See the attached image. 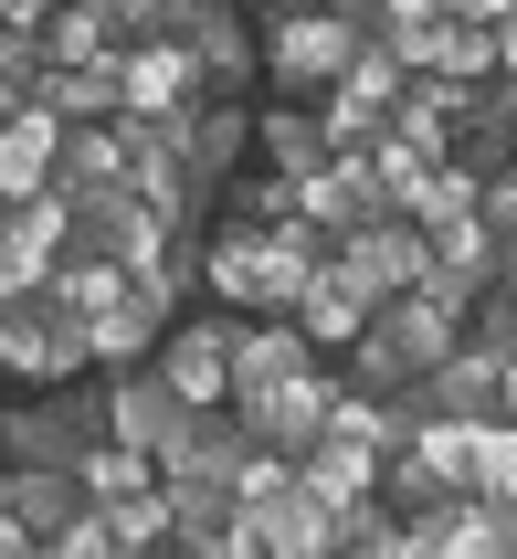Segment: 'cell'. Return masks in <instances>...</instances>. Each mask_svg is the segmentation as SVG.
<instances>
[{"instance_id":"6da1fadb","label":"cell","mask_w":517,"mask_h":559,"mask_svg":"<svg viewBox=\"0 0 517 559\" xmlns=\"http://www.w3.org/2000/svg\"><path fill=\"white\" fill-rule=\"evenodd\" d=\"M95 348H85V317L63 307L54 285H22V296H0V380H85Z\"/></svg>"},{"instance_id":"7a4b0ae2","label":"cell","mask_w":517,"mask_h":559,"mask_svg":"<svg viewBox=\"0 0 517 559\" xmlns=\"http://www.w3.org/2000/svg\"><path fill=\"white\" fill-rule=\"evenodd\" d=\"M106 433V391L85 380H32V402H0V465H74Z\"/></svg>"},{"instance_id":"3957f363","label":"cell","mask_w":517,"mask_h":559,"mask_svg":"<svg viewBox=\"0 0 517 559\" xmlns=\"http://www.w3.org/2000/svg\"><path fill=\"white\" fill-rule=\"evenodd\" d=\"M349 53H360V22H338V11H274L265 43H254V63H265V95H328L338 74H349Z\"/></svg>"},{"instance_id":"277c9868","label":"cell","mask_w":517,"mask_h":559,"mask_svg":"<svg viewBox=\"0 0 517 559\" xmlns=\"http://www.w3.org/2000/svg\"><path fill=\"white\" fill-rule=\"evenodd\" d=\"M169 43L190 53V74H201V95H254V32H244V11H222V0H169Z\"/></svg>"},{"instance_id":"5b68a950","label":"cell","mask_w":517,"mask_h":559,"mask_svg":"<svg viewBox=\"0 0 517 559\" xmlns=\"http://www.w3.org/2000/svg\"><path fill=\"white\" fill-rule=\"evenodd\" d=\"M328 549H338V518L296 486V465L265 497H244V559H328Z\"/></svg>"},{"instance_id":"8992f818","label":"cell","mask_w":517,"mask_h":559,"mask_svg":"<svg viewBox=\"0 0 517 559\" xmlns=\"http://www.w3.org/2000/svg\"><path fill=\"white\" fill-rule=\"evenodd\" d=\"M180 158H190V190H201V212H212V190L254 158V95H190V117H180Z\"/></svg>"},{"instance_id":"52a82bcc","label":"cell","mask_w":517,"mask_h":559,"mask_svg":"<svg viewBox=\"0 0 517 559\" xmlns=\"http://www.w3.org/2000/svg\"><path fill=\"white\" fill-rule=\"evenodd\" d=\"M222 338H233V307L222 317H169L149 348V370L180 391V402H233V359H222Z\"/></svg>"},{"instance_id":"ba28073f","label":"cell","mask_w":517,"mask_h":559,"mask_svg":"<svg viewBox=\"0 0 517 559\" xmlns=\"http://www.w3.org/2000/svg\"><path fill=\"white\" fill-rule=\"evenodd\" d=\"M169 317H180V296H169V285L127 275V296H117V307H95V317H85V348H95V370H138V359L158 348V328H169Z\"/></svg>"},{"instance_id":"9c48e42d","label":"cell","mask_w":517,"mask_h":559,"mask_svg":"<svg viewBox=\"0 0 517 559\" xmlns=\"http://www.w3.org/2000/svg\"><path fill=\"white\" fill-rule=\"evenodd\" d=\"M338 264H349V275L369 285V296H391V285H412L433 264V233H412V222L401 212H369V222H349V233H338Z\"/></svg>"},{"instance_id":"30bf717a","label":"cell","mask_w":517,"mask_h":559,"mask_svg":"<svg viewBox=\"0 0 517 559\" xmlns=\"http://www.w3.org/2000/svg\"><path fill=\"white\" fill-rule=\"evenodd\" d=\"M190 95H201V74H190V53L169 43V32L117 43V117H180Z\"/></svg>"},{"instance_id":"8fae6325","label":"cell","mask_w":517,"mask_h":559,"mask_svg":"<svg viewBox=\"0 0 517 559\" xmlns=\"http://www.w3.org/2000/svg\"><path fill=\"white\" fill-rule=\"evenodd\" d=\"M244 412V433L265 443V454H306V443L328 433V370L306 359L296 380H274V391H254V402H233Z\"/></svg>"},{"instance_id":"7c38bea8","label":"cell","mask_w":517,"mask_h":559,"mask_svg":"<svg viewBox=\"0 0 517 559\" xmlns=\"http://www.w3.org/2000/svg\"><path fill=\"white\" fill-rule=\"evenodd\" d=\"M369 307H380V296H369V285L349 275L338 253H317V264H306V285H296V307H285V317H296V338H306V348H349V338L369 328Z\"/></svg>"},{"instance_id":"4fadbf2b","label":"cell","mask_w":517,"mask_h":559,"mask_svg":"<svg viewBox=\"0 0 517 559\" xmlns=\"http://www.w3.org/2000/svg\"><path fill=\"white\" fill-rule=\"evenodd\" d=\"M285 190H296V222H317L328 243H338V233H349V222L391 212V190H380V180H369V169H360V148H338V158H317V169H296V180H285Z\"/></svg>"},{"instance_id":"5bb4252c","label":"cell","mask_w":517,"mask_h":559,"mask_svg":"<svg viewBox=\"0 0 517 559\" xmlns=\"http://www.w3.org/2000/svg\"><path fill=\"white\" fill-rule=\"evenodd\" d=\"M190 412H201V402H180V391H169L149 359H138V370H106V433L138 443V454H158V443L180 433Z\"/></svg>"},{"instance_id":"9a60e30c","label":"cell","mask_w":517,"mask_h":559,"mask_svg":"<svg viewBox=\"0 0 517 559\" xmlns=\"http://www.w3.org/2000/svg\"><path fill=\"white\" fill-rule=\"evenodd\" d=\"M222 359H233V402H254V391H274V380H296L317 348L296 338V317H233Z\"/></svg>"},{"instance_id":"2e32d148","label":"cell","mask_w":517,"mask_h":559,"mask_svg":"<svg viewBox=\"0 0 517 559\" xmlns=\"http://www.w3.org/2000/svg\"><path fill=\"white\" fill-rule=\"evenodd\" d=\"M412 559H496V507L465 497V486L412 507Z\"/></svg>"},{"instance_id":"e0dca14e","label":"cell","mask_w":517,"mask_h":559,"mask_svg":"<svg viewBox=\"0 0 517 559\" xmlns=\"http://www.w3.org/2000/svg\"><path fill=\"white\" fill-rule=\"evenodd\" d=\"M296 486H306V497H317V507H328V518H338V507H360L369 486H380V443L317 433V443H306V454H296Z\"/></svg>"},{"instance_id":"ac0fdd59","label":"cell","mask_w":517,"mask_h":559,"mask_svg":"<svg viewBox=\"0 0 517 559\" xmlns=\"http://www.w3.org/2000/svg\"><path fill=\"white\" fill-rule=\"evenodd\" d=\"M254 158L296 180V169H317V158H338V148H328V127H317L306 95H265V106H254Z\"/></svg>"},{"instance_id":"d6986e66","label":"cell","mask_w":517,"mask_h":559,"mask_svg":"<svg viewBox=\"0 0 517 559\" xmlns=\"http://www.w3.org/2000/svg\"><path fill=\"white\" fill-rule=\"evenodd\" d=\"M32 106L63 127H95V117H117V43L95 63H43V85H32Z\"/></svg>"},{"instance_id":"ffe728a7","label":"cell","mask_w":517,"mask_h":559,"mask_svg":"<svg viewBox=\"0 0 517 559\" xmlns=\"http://www.w3.org/2000/svg\"><path fill=\"white\" fill-rule=\"evenodd\" d=\"M475 180H486V169H465V158H433V169H412V180L391 190V212L412 222V233H444V222L475 212Z\"/></svg>"},{"instance_id":"44dd1931","label":"cell","mask_w":517,"mask_h":559,"mask_svg":"<svg viewBox=\"0 0 517 559\" xmlns=\"http://www.w3.org/2000/svg\"><path fill=\"white\" fill-rule=\"evenodd\" d=\"M43 285H54L74 317H95V307H117V296H127V264H117V253H85V243H54Z\"/></svg>"},{"instance_id":"7402d4cb","label":"cell","mask_w":517,"mask_h":559,"mask_svg":"<svg viewBox=\"0 0 517 559\" xmlns=\"http://www.w3.org/2000/svg\"><path fill=\"white\" fill-rule=\"evenodd\" d=\"M465 497H486V507H507L517 497V423H465Z\"/></svg>"},{"instance_id":"603a6c76","label":"cell","mask_w":517,"mask_h":559,"mask_svg":"<svg viewBox=\"0 0 517 559\" xmlns=\"http://www.w3.org/2000/svg\"><path fill=\"white\" fill-rule=\"evenodd\" d=\"M328 559H412V518L380 507V497L338 507V549H328Z\"/></svg>"},{"instance_id":"cb8c5ba5","label":"cell","mask_w":517,"mask_h":559,"mask_svg":"<svg viewBox=\"0 0 517 559\" xmlns=\"http://www.w3.org/2000/svg\"><path fill=\"white\" fill-rule=\"evenodd\" d=\"M106 43H117V32H106L95 0H54V11H43V63H95Z\"/></svg>"},{"instance_id":"d4e9b609","label":"cell","mask_w":517,"mask_h":559,"mask_svg":"<svg viewBox=\"0 0 517 559\" xmlns=\"http://www.w3.org/2000/svg\"><path fill=\"white\" fill-rule=\"evenodd\" d=\"M496 253H507V243H496V233H486V222H475V212H465V222H444V233H433V264H444V275L465 285V296H475V285L496 275Z\"/></svg>"},{"instance_id":"484cf974","label":"cell","mask_w":517,"mask_h":559,"mask_svg":"<svg viewBox=\"0 0 517 559\" xmlns=\"http://www.w3.org/2000/svg\"><path fill=\"white\" fill-rule=\"evenodd\" d=\"M117 518V549L138 559V549H169V486H138L127 507H106Z\"/></svg>"},{"instance_id":"4316f807","label":"cell","mask_w":517,"mask_h":559,"mask_svg":"<svg viewBox=\"0 0 517 559\" xmlns=\"http://www.w3.org/2000/svg\"><path fill=\"white\" fill-rule=\"evenodd\" d=\"M43 559H127L117 549V518H106V507H74V518L43 538Z\"/></svg>"},{"instance_id":"83f0119b","label":"cell","mask_w":517,"mask_h":559,"mask_svg":"<svg viewBox=\"0 0 517 559\" xmlns=\"http://www.w3.org/2000/svg\"><path fill=\"white\" fill-rule=\"evenodd\" d=\"M43 264H54V243L32 233V222L0 212V296H22V285H43Z\"/></svg>"},{"instance_id":"f1b7e54d","label":"cell","mask_w":517,"mask_h":559,"mask_svg":"<svg viewBox=\"0 0 517 559\" xmlns=\"http://www.w3.org/2000/svg\"><path fill=\"white\" fill-rule=\"evenodd\" d=\"M32 85H43V32H0V95L32 106Z\"/></svg>"},{"instance_id":"f546056e","label":"cell","mask_w":517,"mask_h":559,"mask_svg":"<svg viewBox=\"0 0 517 559\" xmlns=\"http://www.w3.org/2000/svg\"><path fill=\"white\" fill-rule=\"evenodd\" d=\"M95 11H106V32H117V43H149V32L169 22V0H95Z\"/></svg>"},{"instance_id":"4dcf8cb0","label":"cell","mask_w":517,"mask_h":559,"mask_svg":"<svg viewBox=\"0 0 517 559\" xmlns=\"http://www.w3.org/2000/svg\"><path fill=\"white\" fill-rule=\"evenodd\" d=\"M486 43H496V74H517V11H496V22H486Z\"/></svg>"},{"instance_id":"1f68e13d","label":"cell","mask_w":517,"mask_h":559,"mask_svg":"<svg viewBox=\"0 0 517 559\" xmlns=\"http://www.w3.org/2000/svg\"><path fill=\"white\" fill-rule=\"evenodd\" d=\"M43 11L54 0H0V32H43Z\"/></svg>"},{"instance_id":"d6a6232c","label":"cell","mask_w":517,"mask_h":559,"mask_svg":"<svg viewBox=\"0 0 517 559\" xmlns=\"http://www.w3.org/2000/svg\"><path fill=\"white\" fill-rule=\"evenodd\" d=\"M486 285H496V296H507V307H517V243L496 253V275H486Z\"/></svg>"},{"instance_id":"836d02e7","label":"cell","mask_w":517,"mask_h":559,"mask_svg":"<svg viewBox=\"0 0 517 559\" xmlns=\"http://www.w3.org/2000/svg\"><path fill=\"white\" fill-rule=\"evenodd\" d=\"M317 11H338V22H360V11H369V0H317Z\"/></svg>"},{"instance_id":"e575fe53","label":"cell","mask_w":517,"mask_h":559,"mask_svg":"<svg viewBox=\"0 0 517 559\" xmlns=\"http://www.w3.org/2000/svg\"><path fill=\"white\" fill-rule=\"evenodd\" d=\"M222 11H274V0H222Z\"/></svg>"}]
</instances>
